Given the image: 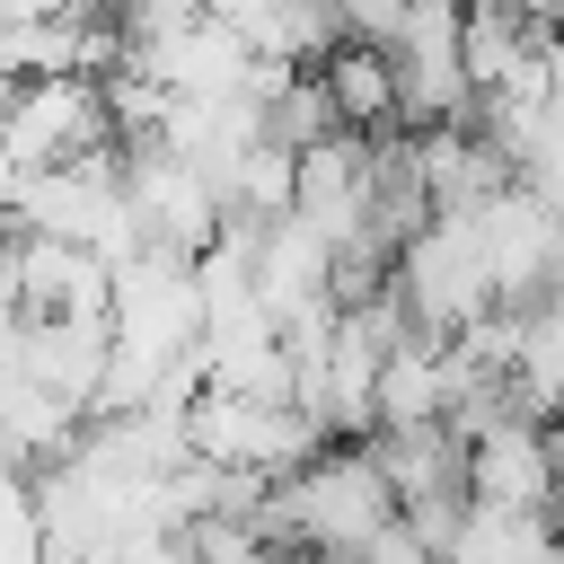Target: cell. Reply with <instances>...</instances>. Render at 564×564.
I'll return each instance as SVG.
<instances>
[{"instance_id":"obj_13","label":"cell","mask_w":564,"mask_h":564,"mask_svg":"<svg viewBox=\"0 0 564 564\" xmlns=\"http://www.w3.org/2000/svg\"><path fill=\"white\" fill-rule=\"evenodd\" d=\"M546 449H555V467H564V405L546 414Z\"/></svg>"},{"instance_id":"obj_14","label":"cell","mask_w":564,"mask_h":564,"mask_svg":"<svg viewBox=\"0 0 564 564\" xmlns=\"http://www.w3.org/2000/svg\"><path fill=\"white\" fill-rule=\"evenodd\" d=\"M538 564H564V529H555V538H546V555H538Z\"/></svg>"},{"instance_id":"obj_5","label":"cell","mask_w":564,"mask_h":564,"mask_svg":"<svg viewBox=\"0 0 564 564\" xmlns=\"http://www.w3.org/2000/svg\"><path fill=\"white\" fill-rule=\"evenodd\" d=\"M123 194H132V220H141V247H167V256H203L229 212H220V185L167 150V141H123Z\"/></svg>"},{"instance_id":"obj_3","label":"cell","mask_w":564,"mask_h":564,"mask_svg":"<svg viewBox=\"0 0 564 564\" xmlns=\"http://www.w3.org/2000/svg\"><path fill=\"white\" fill-rule=\"evenodd\" d=\"M185 441H194V458H212V467H238V476H256V485H282L291 467H308V458L326 449V423H317L308 405H291V397L203 388V397L185 405Z\"/></svg>"},{"instance_id":"obj_8","label":"cell","mask_w":564,"mask_h":564,"mask_svg":"<svg viewBox=\"0 0 564 564\" xmlns=\"http://www.w3.org/2000/svg\"><path fill=\"white\" fill-rule=\"evenodd\" d=\"M405 423H449V352H441V335H405L379 361L370 432H405Z\"/></svg>"},{"instance_id":"obj_10","label":"cell","mask_w":564,"mask_h":564,"mask_svg":"<svg viewBox=\"0 0 564 564\" xmlns=\"http://www.w3.org/2000/svg\"><path fill=\"white\" fill-rule=\"evenodd\" d=\"M317 79H326L344 132H388V123H397V70H388L379 44H335V53L317 62Z\"/></svg>"},{"instance_id":"obj_15","label":"cell","mask_w":564,"mask_h":564,"mask_svg":"<svg viewBox=\"0 0 564 564\" xmlns=\"http://www.w3.org/2000/svg\"><path fill=\"white\" fill-rule=\"evenodd\" d=\"M555 212H564V203H555Z\"/></svg>"},{"instance_id":"obj_12","label":"cell","mask_w":564,"mask_h":564,"mask_svg":"<svg viewBox=\"0 0 564 564\" xmlns=\"http://www.w3.org/2000/svg\"><path fill=\"white\" fill-rule=\"evenodd\" d=\"M494 9H511V18H529L538 35H555V26H564V0H494Z\"/></svg>"},{"instance_id":"obj_1","label":"cell","mask_w":564,"mask_h":564,"mask_svg":"<svg viewBox=\"0 0 564 564\" xmlns=\"http://www.w3.org/2000/svg\"><path fill=\"white\" fill-rule=\"evenodd\" d=\"M264 529L282 538L291 564H361L388 529H397V494L361 449H317L308 467H291L273 494H264Z\"/></svg>"},{"instance_id":"obj_4","label":"cell","mask_w":564,"mask_h":564,"mask_svg":"<svg viewBox=\"0 0 564 564\" xmlns=\"http://www.w3.org/2000/svg\"><path fill=\"white\" fill-rule=\"evenodd\" d=\"M106 141H115V115H106V79H88V70L18 79L9 106H0V167H9V176L97 159Z\"/></svg>"},{"instance_id":"obj_11","label":"cell","mask_w":564,"mask_h":564,"mask_svg":"<svg viewBox=\"0 0 564 564\" xmlns=\"http://www.w3.org/2000/svg\"><path fill=\"white\" fill-rule=\"evenodd\" d=\"M335 9H344V44H379V53H388L414 0H335Z\"/></svg>"},{"instance_id":"obj_9","label":"cell","mask_w":564,"mask_h":564,"mask_svg":"<svg viewBox=\"0 0 564 564\" xmlns=\"http://www.w3.org/2000/svg\"><path fill=\"white\" fill-rule=\"evenodd\" d=\"M546 538H555L546 511H511V502H476L467 494L449 538H441V564H538Z\"/></svg>"},{"instance_id":"obj_7","label":"cell","mask_w":564,"mask_h":564,"mask_svg":"<svg viewBox=\"0 0 564 564\" xmlns=\"http://www.w3.org/2000/svg\"><path fill=\"white\" fill-rule=\"evenodd\" d=\"M467 494L476 502H511V511H564V467L546 449V423L502 414L485 432H467Z\"/></svg>"},{"instance_id":"obj_6","label":"cell","mask_w":564,"mask_h":564,"mask_svg":"<svg viewBox=\"0 0 564 564\" xmlns=\"http://www.w3.org/2000/svg\"><path fill=\"white\" fill-rule=\"evenodd\" d=\"M476 247H485V264H494V291H502V308H529L555 273H564V212L538 194V185H494L476 212Z\"/></svg>"},{"instance_id":"obj_2","label":"cell","mask_w":564,"mask_h":564,"mask_svg":"<svg viewBox=\"0 0 564 564\" xmlns=\"http://www.w3.org/2000/svg\"><path fill=\"white\" fill-rule=\"evenodd\" d=\"M388 291L405 300L414 335H458V326H476V317H494V308H502L494 264H485V247H476V220H467V212H432V220L397 247Z\"/></svg>"}]
</instances>
